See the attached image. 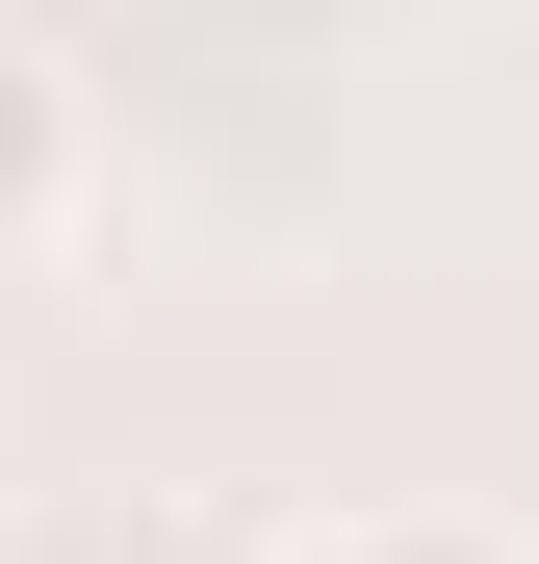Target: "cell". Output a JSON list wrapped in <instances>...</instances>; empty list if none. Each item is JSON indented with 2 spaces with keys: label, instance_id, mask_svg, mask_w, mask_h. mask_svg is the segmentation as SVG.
I'll list each match as a JSON object with an SVG mask.
<instances>
[{
  "label": "cell",
  "instance_id": "1",
  "mask_svg": "<svg viewBox=\"0 0 539 564\" xmlns=\"http://www.w3.org/2000/svg\"><path fill=\"white\" fill-rule=\"evenodd\" d=\"M77 180H104L77 52H52V26H0V257H52V231H77Z\"/></svg>",
  "mask_w": 539,
  "mask_h": 564
},
{
  "label": "cell",
  "instance_id": "2",
  "mask_svg": "<svg viewBox=\"0 0 539 564\" xmlns=\"http://www.w3.org/2000/svg\"><path fill=\"white\" fill-rule=\"evenodd\" d=\"M283 564H539V539H488V513H309Z\"/></svg>",
  "mask_w": 539,
  "mask_h": 564
},
{
  "label": "cell",
  "instance_id": "3",
  "mask_svg": "<svg viewBox=\"0 0 539 564\" xmlns=\"http://www.w3.org/2000/svg\"><path fill=\"white\" fill-rule=\"evenodd\" d=\"M0 564H26V488H0Z\"/></svg>",
  "mask_w": 539,
  "mask_h": 564
}]
</instances>
